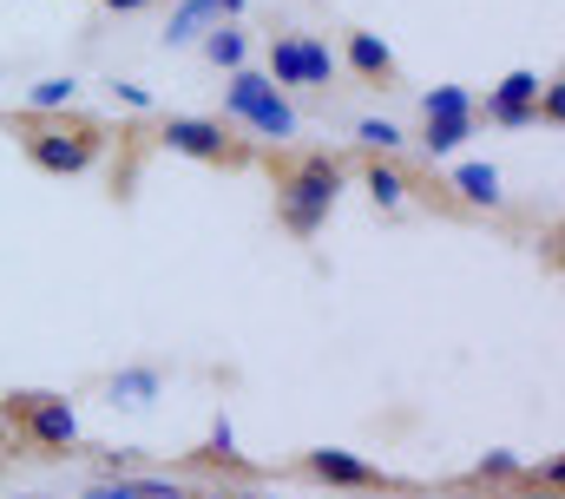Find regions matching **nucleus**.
<instances>
[{"label":"nucleus","instance_id":"obj_1","mask_svg":"<svg viewBox=\"0 0 565 499\" xmlns=\"http://www.w3.org/2000/svg\"><path fill=\"white\" fill-rule=\"evenodd\" d=\"M257 164L270 171L277 224L296 237V244H309V237L329 224L335 198L349 191V158H342V151H289V145H277V151L257 158Z\"/></svg>","mask_w":565,"mask_h":499},{"label":"nucleus","instance_id":"obj_2","mask_svg":"<svg viewBox=\"0 0 565 499\" xmlns=\"http://www.w3.org/2000/svg\"><path fill=\"white\" fill-rule=\"evenodd\" d=\"M0 125L20 138V151H26V164L33 171H46V178H86L99 158H106V145L119 138L106 119H93V113H79V106H60V113H0Z\"/></svg>","mask_w":565,"mask_h":499},{"label":"nucleus","instance_id":"obj_3","mask_svg":"<svg viewBox=\"0 0 565 499\" xmlns=\"http://www.w3.org/2000/svg\"><path fill=\"white\" fill-rule=\"evenodd\" d=\"M86 454L79 414L53 387H7L0 394V460H73Z\"/></svg>","mask_w":565,"mask_h":499},{"label":"nucleus","instance_id":"obj_4","mask_svg":"<svg viewBox=\"0 0 565 499\" xmlns=\"http://www.w3.org/2000/svg\"><path fill=\"white\" fill-rule=\"evenodd\" d=\"M217 119L244 125V131L264 138V145H289V138H296V106H289V93H282L270 73H257V66H237V73H231Z\"/></svg>","mask_w":565,"mask_h":499},{"label":"nucleus","instance_id":"obj_5","mask_svg":"<svg viewBox=\"0 0 565 499\" xmlns=\"http://www.w3.org/2000/svg\"><path fill=\"white\" fill-rule=\"evenodd\" d=\"M264 73L277 79L282 93H329L342 86V60L322 33H302V26H277L270 46H264Z\"/></svg>","mask_w":565,"mask_h":499},{"label":"nucleus","instance_id":"obj_6","mask_svg":"<svg viewBox=\"0 0 565 499\" xmlns=\"http://www.w3.org/2000/svg\"><path fill=\"white\" fill-rule=\"evenodd\" d=\"M282 474H296V480H316V487H335V493L427 499V487H415V480H395V474H382V467H369L362 454H342V447H309V454H296Z\"/></svg>","mask_w":565,"mask_h":499},{"label":"nucleus","instance_id":"obj_7","mask_svg":"<svg viewBox=\"0 0 565 499\" xmlns=\"http://www.w3.org/2000/svg\"><path fill=\"white\" fill-rule=\"evenodd\" d=\"M151 138L164 151L198 158V164H217V171H250L257 164V145L237 138V125H224V119H184V113H171V119H158Z\"/></svg>","mask_w":565,"mask_h":499},{"label":"nucleus","instance_id":"obj_8","mask_svg":"<svg viewBox=\"0 0 565 499\" xmlns=\"http://www.w3.org/2000/svg\"><path fill=\"white\" fill-rule=\"evenodd\" d=\"M480 131V119H473V93L467 86H434V93H422V145L427 158H447V151H460L467 138Z\"/></svg>","mask_w":565,"mask_h":499},{"label":"nucleus","instance_id":"obj_9","mask_svg":"<svg viewBox=\"0 0 565 499\" xmlns=\"http://www.w3.org/2000/svg\"><path fill=\"white\" fill-rule=\"evenodd\" d=\"M342 73L355 79V86H369V93H402L408 79H402V60L388 53V40L382 33H369V26H342Z\"/></svg>","mask_w":565,"mask_h":499},{"label":"nucleus","instance_id":"obj_10","mask_svg":"<svg viewBox=\"0 0 565 499\" xmlns=\"http://www.w3.org/2000/svg\"><path fill=\"white\" fill-rule=\"evenodd\" d=\"M533 99H540V73H507L487 99H473V119L480 125H507V131H526V125H540Z\"/></svg>","mask_w":565,"mask_h":499},{"label":"nucleus","instance_id":"obj_11","mask_svg":"<svg viewBox=\"0 0 565 499\" xmlns=\"http://www.w3.org/2000/svg\"><path fill=\"white\" fill-rule=\"evenodd\" d=\"M447 191L473 211V217H487V211H507V191H500V171L493 164H460L454 178H447Z\"/></svg>","mask_w":565,"mask_h":499},{"label":"nucleus","instance_id":"obj_12","mask_svg":"<svg viewBox=\"0 0 565 499\" xmlns=\"http://www.w3.org/2000/svg\"><path fill=\"white\" fill-rule=\"evenodd\" d=\"M244 53H250V40H244L237 20H211V26H204V60H211V66H231V73H237Z\"/></svg>","mask_w":565,"mask_h":499},{"label":"nucleus","instance_id":"obj_13","mask_svg":"<svg viewBox=\"0 0 565 499\" xmlns=\"http://www.w3.org/2000/svg\"><path fill=\"white\" fill-rule=\"evenodd\" d=\"M520 480H526V467H520L513 454H487L460 487H467V493H500V487H520Z\"/></svg>","mask_w":565,"mask_h":499},{"label":"nucleus","instance_id":"obj_14","mask_svg":"<svg viewBox=\"0 0 565 499\" xmlns=\"http://www.w3.org/2000/svg\"><path fill=\"white\" fill-rule=\"evenodd\" d=\"M73 99H79V79H33L26 113H60V106H73Z\"/></svg>","mask_w":565,"mask_h":499},{"label":"nucleus","instance_id":"obj_15","mask_svg":"<svg viewBox=\"0 0 565 499\" xmlns=\"http://www.w3.org/2000/svg\"><path fill=\"white\" fill-rule=\"evenodd\" d=\"M402 138H408V131L388 125V119H362L355 125V145H362V151H402Z\"/></svg>","mask_w":565,"mask_h":499},{"label":"nucleus","instance_id":"obj_16","mask_svg":"<svg viewBox=\"0 0 565 499\" xmlns=\"http://www.w3.org/2000/svg\"><path fill=\"white\" fill-rule=\"evenodd\" d=\"M79 499H132V487H126V474H99Z\"/></svg>","mask_w":565,"mask_h":499},{"label":"nucleus","instance_id":"obj_17","mask_svg":"<svg viewBox=\"0 0 565 499\" xmlns=\"http://www.w3.org/2000/svg\"><path fill=\"white\" fill-rule=\"evenodd\" d=\"M106 93H113L119 106H132V113H151V93H145V86H126V79H113Z\"/></svg>","mask_w":565,"mask_h":499},{"label":"nucleus","instance_id":"obj_18","mask_svg":"<svg viewBox=\"0 0 565 499\" xmlns=\"http://www.w3.org/2000/svg\"><path fill=\"white\" fill-rule=\"evenodd\" d=\"M493 499H559V487H533V480H520V487H500Z\"/></svg>","mask_w":565,"mask_h":499},{"label":"nucleus","instance_id":"obj_19","mask_svg":"<svg viewBox=\"0 0 565 499\" xmlns=\"http://www.w3.org/2000/svg\"><path fill=\"white\" fill-rule=\"evenodd\" d=\"M198 7H204L211 20H237V13H244V0H198Z\"/></svg>","mask_w":565,"mask_h":499},{"label":"nucleus","instance_id":"obj_20","mask_svg":"<svg viewBox=\"0 0 565 499\" xmlns=\"http://www.w3.org/2000/svg\"><path fill=\"white\" fill-rule=\"evenodd\" d=\"M99 7H106V13H151L158 0H99Z\"/></svg>","mask_w":565,"mask_h":499},{"label":"nucleus","instance_id":"obj_21","mask_svg":"<svg viewBox=\"0 0 565 499\" xmlns=\"http://www.w3.org/2000/svg\"><path fill=\"white\" fill-rule=\"evenodd\" d=\"M217 499H264V493H231V487H224V493H217Z\"/></svg>","mask_w":565,"mask_h":499},{"label":"nucleus","instance_id":"obj_22","mask_svg":"<svg viewBox=\"0 0 565 499\" xmlns=\"http://www.w3.org/2000/svg\"><path fill=\"white\" fill-rule=\"evenodd\" d=\"M13 499H40V493H13Z\"/></svg>","mask_w":565,"mask_h":499}]
</instances>
